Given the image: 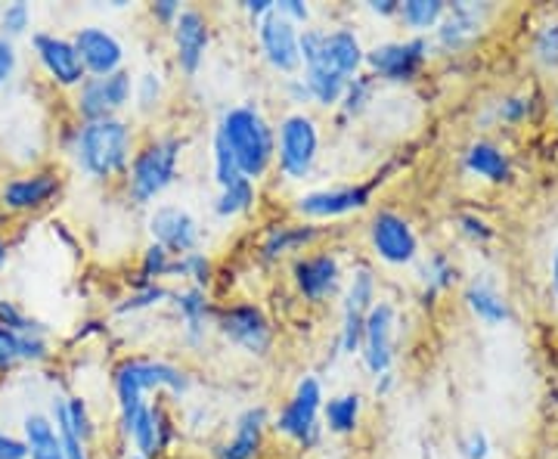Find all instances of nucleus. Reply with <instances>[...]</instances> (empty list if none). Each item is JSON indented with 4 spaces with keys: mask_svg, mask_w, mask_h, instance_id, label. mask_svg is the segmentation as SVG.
I'll return each instance as SVG.
<instances>
[{
    "mask_svg": "<svg viewBox=\"0 0 558 459\" xmlns=\"http://www.w3.org/2000/svg\"><path fill=\"white\" fill-rule=\"evenodd\" d=\"M376 301H379V277L373 274V267L360 264L341 289V326L339 339H336L341 354H348V358L360 354L366 317L376 307Z\"/></svg>",
    "mask_w": 558,
    "mask_h": 459,
    "instance_id": "6e6552de",
    "label": "nucleus"
},
{
    "mask_svg": "<svg viewBox=\"0 0 558 459\" xmlns=\"http://www.w3.org/2000/svg\"><path fill=\"white\" fill-rule=\"evenodd\" d=\"M215 329L227 345L240 348L242 354L255 360H267L274 354L277 345V329L270 317L264 314V307L255 301H233L218 307V319Z\"/></svg>",
    "mask_w": 558,
    "mask_h": 459,
    "instance_id": "0eeeda50",
    "label": "nucleus"
},
{
    "mask_svg": "<svg viewBox=\"0 0 558 459\" xmlns=\"http://www.w3.org/2000/svg\"><path fill=\"white\" fill-rule=\"evenodd\" d=\"M277 13L282 20L292 22V25H299V28H307L311 20H314V10H311V3H304V0H279Z\"/></svg>",
    "mask_w": 558,
    "mask_h": 459,
    "instance_id": "3c124183",
    "label": "nucleus"
},
{
    "mask_svg": "<svg viewBox=\"0 0 558 459\" xmlns=\"http://www.w3.org/2000/svg\"><path fill=\"white\" fill-rule=\"evenodd\" d=\"M28 28H32V7L28 3L16 0V3H7L0 10V35L3 38H20Z\"/></svg>",
    "mask_w": 558,
    "mask_h": 459,
    "instance_id": "c03bdc74",
    "label": "nucleus"
},
{
    "mask_svg": "<svg viewBox=\"0 0 558 459\" xmlns=\"http://www.w3.org/2000/svg\"><path fill=\"white\" fill-rule=\"evenodd\" d=\"M323 403H326V391L323 382L314 373H304L289 400L277 410V416L270 422V428L279 438L292 440L301 450H314L323 440Z\"/></svg>",
    "mask_w": 558,
    "mask_h": 459,
    "instance_id": "39448f33",
    "label": "nucleus"
},
{
    "mask_svg": "<svg viewBox=\"0 0 558 459\" xmlns=\"http://www.w3.org/2000/svg\"><path fill=\"white\" fill-rule=\"evenodd\" d=\"M444 16H447L444 0H400L398 22L416 38H425V32L438 28Z\"/></svg>",
    "mask_w": 558,
    "mask_h": 459,
    "instance_id": "473e14b6",
    "label": "nucleus"
},
{
    "mask_svg": "<svg viewBox=\"0 0 558 459\" xmlns=\"http://www.w3.org/2000/svg\"><path fill=\"white\" fill-rule=\"evenodd\" d=\"M137 153V131L134 121L106 119L78 124L72 134V159L84 178L97 183H112L124 180L131 159Z\"/></svg>",
    "mask_w": 558,
    "mask_h": 459,
    "instance_id": "f257e3e1",
    "label": "nucleus"
},
{
    "mask_svg": "<svg viewBox=\"0 0 558 459\" xmlns=\"http://www.w3.org/2000/svg\"><path fill=\"white\" fill-rule=\"evenodd\" d=\"M258 205V183L248 178L233 180L230 186H220L218 196L211 202V212L223 220H233L242 218V215H248L252 208Z\"/></svg>",
    "mask_w": 558,
    "mask_h": 459,
    "instance_id": "7c9ffc66",
    "label": "nucleus"
},
{
    "mask_svg": "<svg viewBox=\"0 0 558 459\" xmlns=\"http://www.w3.org/2000/svg\"><path fill=\"white\" fill-rule=\"evenodd\" d=\"M366 240H369L373 255L388 267H410L418 261L416 227L398 208H388V205L376 208L366 224Z\"/></svg>",
    "mask_w": 558,
    "mask_h": 459,
    "instance_id": "1a4fd4ad",
    "label": "nucleus"
},
{
    "mask_svg": "<svg viewBox=\"0 0 558 459\" xmlns=\"http://www.w3.org/2000/svg\"><path fill=\"white\" fill-rule=\"evenodd\" d=\"M376 90H379V81L373 78L369 72H360L357 78L348 81V87H344V97H341V102H339L341 121L360 119V116L369 109V102L376 100Z\"/></svg>",
    "mask_w": 558,
    "mask_h": 459,
    "instance_id": "72a5a7b5",
    "label": "nucleus"
},
{
    "mask_svg": "<svg viewBox=\"0 0 558 459\" xmlns=\"http://www.w3.org/2000/svg\"><path fill=\"white\" fill-rule=\"evenodd\" d=\"M360 416H363L360 391H341L323 403V428L336 438H351L360 428Z\"/></svg>",
    "mask_w": 558,
    "mask_h": 459,
    "instance_id": "cd10ccee",
    "label": "nucleus"
},
{
    "mask_svg": "<svg viewBox=\"0 0 558 459\" xmlns=\"http://www.w3.org/2000/svg\"><path fill=\"white\" fill-rule=\"evenodd\" d=\"M274 10H277V0H245V3H242V13L252 20V25H258V22L264 20V16H270Z\"/></svg>",
    "mask_w": 558,
    "mask_h": 459,
    "instance_id": "4d7b16f0",
    "label": "nucleus"
},
{
    "mask_svg": "<svg viewBox=\"0 0 558 459\" xmlns=\"http://www.w3.org/2000/svg\"><path fill=\"white\" fill-rule=\"evenodd\" d=\"M462 165L469 174L487 180V183H509V178H512V161L506 156V149L494 141L469 143Z\"/></svg>",
    "mask_w": 558,
    "mask_h": 459,
    "instance_id": "bb28decb",
    "label": "nucleus"
},
{
    "mask_svg": "<svg viewBox=\"0 0 558 459\" xmlns=\"http://www.w3.org/2000/svg\"><path fill=\"white\" fill-rule=\"evenodd\" d=\"M211 174H215V183L220 186H230L233 180L242 178L240 165L233 159V153H230V146L220 141L218 134L211 137Z\"/></svg>",
    "mask_w": 558,
    "mask_h": 459,
    "instance_id": "79ce46f5",
    "label": "nucleus"
},
{
    "mask_svg": "<svg viewBox=\"0 0 558 459\" xmlns=\"http://www.w3.org/2000/svg\"><path fill=\"white\" fill-rule=\"evenodd\" d=\"M171 47H174V65L180 75L196 78L211 47V20L202 7L180 10L178 22L171 25Z\"/></svg>",
    "mask_w": 558,
    "mask_h": 459,
    "instance_id": "dca6fc26",
    "label": "nucleus"
},
{
    "mask_svg": "<svg viewBox=\"0 0 558 459\" xmlns=\"http://www.w3.org/2000/svg\"><path fill=\"white\" fill-rule=\"evenodd\" d=\"M366 10H369L373 16H379V20H398L400 0H369Z\"/></svg>",
    "mask_w": 558,
    "mask_h": 459,
    "instance_id": "13d9d810",
    "label": "nucleus"
},
{
    "mask_svg": "<svg viewBox=\"0 0 558 459\" xmlns=\"http://www.w3.org/2000/svg\"><path fill=\"white\" fill-rule=\"evenodd\" d=\"M534 60L546 72H558V20L546 22L534 35Z\"/></svg>",
    "mask_w": 558,
    "mask_h": 459,
    "instance_id": "37998d69",
    "label": "nucleus"
},
{
    "mask_svg": "<svg viewBox=\"0 0 558 459\" xmlns=\"http://www.w3.org/2000/svg\"><path fill=\"white\" fill-rule=\"evenodd\" d=\"M134 106V75L131 69H121L116 75H102L90 78L75 90V116L81 124L87 121H106L121 119V112Z\"/></svg>",
    "mask_w": 558,
    "mask_h": 459,
    "instance_id": "f8f14e48",
    "label": "nucleus"
},
{
    "mask_svg": "<svg viewBox=\"0 0 558 459\" xmlns=\"http://www.w3.org/2000/svg\"><path fill=\"white\" fill-rule=\"evenodd\" d=\"M22 440L28 447V459H65L57 422L44 413H32L22 422Z\"/></svg>",
    "mask_w": 558,
    "mask_h": 459,
    "instance_id": "c85d7f7f",
    "label": "nucleus"
},
{
    "mask_svg": "<svg viewBox=\"0 0 558 459\" xmlns=\"http://www.w3.org/2000/svg\"><path fill=\"white\" fill-rule=\"evenodd\" d=\"M165 301H171V289L168 286H143V289H131L124 299L116 304V314L119 317H128V314H140V311H153V307H159Z\"/></svg>",
    "mask_w": 558,
    "mask_h": 459,
    "instance_id": "ea45409f",
    "label": "nucleus"
},
{
    "mask_svg": "<svg viewBox=\"0 0 558 459\" xmlns=\"http://www.w3.org/2000/svg\"><path fill=\"white\" fill-rule=\"evenodd\" d=\"M16 65H20V53H16V44L10 38L0 35V87L16 75Z\"/></svg>",
    "mask_w": 558,
    "mask_h": 459,
    "instance_id": "864d4df0",
    "label": "nucleus"
},
{
    "mask_svg": "<svg viewBox=\"0 0 558 459\" xmlns=\"http://www.w3.org/2000/svg\"><path fill=\"white\" fill-rule=\"evenodd\" d=\"M457 224H459V233H462V237H469L472 242L494 240V227H490L484 218H478V215H469V212H465V215H459Z\"/></svg>",
    "mask_w": 558,
    "mask_h": 459,
    "instance_id": "8fccbe9b",
    "label": "nucleus"
},
{
    "mask_svg": "<svg viewBox=\"0 0 558 459\" xmlns=\"http://www.w3.org/2000/svg\"><path fill=\"white\" fill-rule=\"evenodd\" d=\"M323 240V224L311 220H286L270 224L258 242V258L264 264H277L282 258H299L311 245Z\"/></svg>",
    "mask_w": 558,
    "mask_h": 459,
    "instance_id": "412c9836",
    "label": "nucleus"
},
{
    "mask_svg": "<svg viewBox=\"0 0 558 459\" xmlns=\"http://www.w3.org/2000/svg\"><path fill=\"white\" fill-rule=\"evenodd\" d=\"M174 270V255L168 249H161L156 242H149L143 252H140V267H137V280H134V289H143V286H156L165 277H171Z\"/></svg>",
    "mask_w": 558,
    "mask_h": 459,
    "instance_id": "f704fd0d",
    "label": "nucleus"
},
{
    "mask_svg": "<svg viewBox=\"0 0 558 459\" xmlns=\"http://www.w3.org/2000/svg\"><path fill=\"white\" fill-rule=\"evenodd\" d=\"M267 407H245L236 422L230 438L220 440L215 447V459H258L260 447H264V435H267Z\"/></svg>",
    "mask_w": 558,
    "mask_h": 459,
    "instance_id": "b1692460",
    "label": "nucleus"
},
{
    "mask_svg": "<svg viewBox=\"0 0 558 459\" xmlns=\"http://www.w3.org/2000/svg\"><path fill=\"white\" fill-rule=\"evenodd\" d=\"M215 134L230 146L242 178L258 183L277 168V124H270L258 102H240L223 109Z\"/></svg>",
    "mask_w": 558,
    "mask_h": 459,
    "instance_id": "f03ea898",
    "label": "nucleus"
},
{
    "mask_svg": "<svg viewBox=\"0 0 558 459\" xmlns=\"http://www.w3.org/2000/svg\"><path fill=\"white\" fill-rule=\"evenodd\" d=\"M549 286H553V292L558 295V245L553 249V258H549Z\"/></svg>",
    "mask_w": 558,
    "mask_h": 459,
    "instance_id": "052dcab7",
    "label": "nucleus"
},
{
    "mask_svg": "<svg viewBox=\"0 0 558 459\" xmlns=\"http://www.w3.org/2000/svg\"><path fill=\"white\" fill-rule=\"evenodd\" d=\"M289 277L299 299L307 304H323V301L336 299L344 289V267L332 249H317V252H304L299 258H292Z\"/></svg>",
    "mask_w": 558,
    "mask_h": 459,
    "instance_id": "ddd939ff",
    "label": "nucleus"
},
{
    "mask_svg": "<svg viewBox=\"0 0 558 459\" xmlns=\"http://www.w3.org/2000/svg\"><path fill=\"white\" fill-rule=\"evenodd\" d=\"M311 65H326V69L339 72L341 78L351 81L366 69V47H363L357 32L348 25L323 28V50H319V60L311 62Z\"/></svg>",
    "mask_w": 558,
    "mask_h": 459,
    "instance_id": "5701e85b",
    "label": "nucleus"
},
{
    "mask_svg": "<svg viewBox=\"0 0 558 459\" xmlns=\"http://www.w3.org/2000/svg\"><path fill=\"white\" fill-rule=\"evenodd\" d=\"M62 193V178L57 171H32L0 183V205L16 215H32L57 202Z\"/></svg>",
    "mask_w": 558,
    "mask_h": 459,
    "instance_id": "aec40b11",
    "label": "nucleus"
},
{
    "mask_svg": "<svg viewBox=\"0 0 558 459\" xmlns=\"http://www.w3.org/2000/svg\"><path fill=\"white\" fill-rule=\"evenodd\" d=\"M432 57V40L428 38H398L376 44L366 50V72L385 84H413L422 75Z\"/></svg>",
    "mask_w": 558,
    "mask_h": 459,
    "instance_id": "9d476101",
    "label": "nucleus"
},
{
    "mask_svg": "<svg viewBox=\"0 0 558 459\" xmlns=\"http://www.w3.org/2000/svg\"><path fill=\"white\" fill-rule=\"evenodd\" d=\"M282 97H286V102H292V106H295V112H307V106H314V100H311V90H307V84H304L301 75L282 81Z\"/></svg>",
    "mask_w": 558,
    "mask_h": 459,
    "instance_id": "603ef678",
    "label": "nucleus"
},
{
    "mask_svg": "<svg viewBox=\"0 0 558 459\" xmlns=\"http://www.w3.org/2000/svg\"><path fill=\"white\" fill-rule=\"evenodd\" d=\"M32 50H35V60L44 69V75L60 90H78L87 81V69H84L72 38H62L57 32H38V35H32Z\"/></svg>",
    "mask_w": 558,
    "mask_h": 459,
    "instance_id": "f3484780",
    "label": "nucleus"
},
{
    "mask_svg": "<svg viewBox=\"0 0 558 459\" xmlns=\"http://www.w3.org/2000/svg\"><path fill=\"white\" fill-rule=\"evenodd\" d=\"M72 44L78 50L81 62L87 69L90 78H102V75H116L124 69V44L116 32H109L106 25H81L72 35Z\"/></svg>",
    "mask_w": 558,
    "mask_h": 459,
    "instance_id": "6ab92c4d",
    "label": "nucleus"
},
{
    "mask_svg": "<svg viewBox=\"0 0 558 459\" xmlns=\"http://www.w3.org/2000/svg\"><path fill=\"white\" fill-rule=\"evenodd\" d=\"M379 180H363V183H344V186H323V190H307L295 196V215L311 224H326V220L348 218L366 212L373 205Z\"/></svg>",
    "mask_w": 558,
    "mask_h": 459,
    "instance_id": "9b49d317",
    "label": "nucleus"
},
{
    "mask_svg": "<svg viewBox=\"0 0 558 459\" xmlns=\"http://www.w3.org/2000/svg\"><path fill=\"white\" fill-rule=\"evenodd\" d=\"M190 373L159 358H124L112 373V388H116V403H119V428L128 438L131 425L149 407L146 395L149 391H171V395H186L190 391Z\"/></svg>",
    "mask_w": 558,
    "mask_h": 459,
    "instance_id": "7ed1b4c3",
    "label": "nucleus"
},
{
    "mask_svg": "<svg viewBox=\"0 0 558 459\" xmlns=\"http://www.w3.org/2000/svg\"><path fill=\"white\" fill-rule=\"evenodd\" d=\"M398 304L388 299L376 301V307L366 317V329H363V345H360V360L369 370V376L379 379L381 373H391L395 360H398Z\"/></svg>",
    "mask_w": 558,
    "mask_h": 459,
    "instance_id": "4468645a",
    "label": "nucleus"
},
{
    "mask_svg": "<svg viewBox=\"0 0 558 459\" xmlns=\"http://www.w3.org/2000/svg\"><path fill=\"white\" fill-rule=\"evenodd\" d=\"M301 78L311 90V100L319 109H339L341 97H344V87H348V78H341L339 72L326 69V65H307L301 69Z\"/></svg>",
    "mask_w": 558,
    "mask_h": 459,
    "instance_id": "2f4dec72",
    "label": "nucleus"
},
{
    "mask_svg": "<svg viewBox=\"0 0 558 459\" xmlns=\"http://www.w3.org/2000/svg\"><path fill=\"white\" fill-rule=\"evenodd\" d=\"M22 363V336L0 326V373H10Z\"/></svg>",
    "mask_w": 558,
    "mask_h": 459,
    "instance_id": "49530a36",
    "label": "nucleus"
},
{
    "mask_svg": "<svg viewBox=\"0 0 558 459\" xmlns=\"http://www.w3.org/2000/svg\"><path fill=\"white\" fill-rule=\"evenodd\" d=\"M171 277H178L186 286H199V289H208L215 282V261L208 258L205 252H190L183 258H174V270Z\"/></svg>",
    "mask_w": 558,
    "mask_h": 459,
    "instance_id": "e433bc0d",
    "label": "nucleus"
},
{
    "mask_svg": "<svg viewBox=\"0 0 558 459\" xmlns=\"http://www.w3.org/2000/svg\"><path fill=\"white\" fill-rule=\"evenodd\" d=\"M165 100V75L159 69H146L134 78V109L140 116H156Z\"/></svg>",
    "mask_w": 558,
    "mask_h": 459,
    "instance_id": "c9c22d12",
    "label": "nucleus"
},
{
    "mask_svg": "<svg viewBox=\"0 0 558 459\" xmlns=\"http://www.w3.org/2000/svg\"><path fill=\"white\" fill-rule=\"evenodd\" d=\"M323 131L311 112H286L277 121V171L292 183H304L317 171Z\"/></svg>",
    "mask_w": 558,
    "mask_h": 459,
    "instance_id": "423d86ee",
    "label": "nucleus"
},
{
    "mask_svg": "<svg viewBox=\"0 0 558 459\" xmlns=\"http://www.w3.org/2000/svg\"><path fill=\"white\" fill-rule=\"evenodd\" d=\"M128 440L134 444V454L146 459L161 457V444H159V428H156V416H153V403L143 410L137 416V422L131 425L128 432Z\"/></svg>",
    "mask_w": 558,
    "mask_h": 459,
    "instance_id": "58836bf2",
    "label": "nucleus"
},
{
    "mask_svg": "<svg viewBox=\"0 0 558 459\" xmlns=\"http://www.w3.org/2000/svg\"><path fill=\"white\" fill-rule=\"evenodd\" d=\"M418 282H422V301L435 304L440 292L453 289L459 282V270L444 252H428V258L418 261Z\"/></svg>",
    "mask_w": 558,
    "mask_h": 459,
    "instance_id": "c756f323",
    "label": "nucleus"
},
{
    "mask_svg": "<svg viewBox=\"0 0 558 459\" xmlns=\"http://www.w3.org/2000/svg\"><path fill=\"white\" fill-rule=\"evenodd\" d=\"M0 326L20 333V336H47V326L40 319L28 317L16 301L0 299Z\"/></svg>",
    "mask_w": 558,
    "mask_h": 459,
    "instance_id": "a19ab883",
    "label": "nucleus"
},
{
    "mask_svg": "<svg viewBox=\"0 0 558 459\" xmlns=\"http://www.w3.org/2000/svg\"><path fill=\"white\" fill-rule=\"evenodd\" d=\"M462 301H465V307L472 311V317L481 319L484 326H502V323H509V319H512V307H509V301L499 295L494 282L481 280V277H475L472 282H465V289H462Z\"/></svg>",
    "mask_w": 558,
    "mask_h": 459,
    "instance_id": "a878e982",
    "label": "nucleus"
},
{
    "mask_svg": "<svg viewBox=\"0 0 558 459\" xmlns=\"http://www.w3.org/2000/svg\"><path fill=\"white\" fill-rule=\"evenodd\" d=\"M60 403L62 416L69 422V428H72V435L81 440V444H90V440L97 438V422L90 416V407H87V400L75 395V398H57Z\"/></svg>",
    "mask_w": 558,
    "mask_h": 459,
    "instance_id": "4c0bfd02",
    "label": "nucleus"
},
{
    "mask_svg": "<svg viewBox=\"0 0 558 459\" xmlns=\"http://www.w3.org/2000/svg\"><path fill=\"white\" fill-rule=\"evenodd\" d=\"M556 112H558V97H556Z\"/></svg>",
    "mask_w": 558,
    "mask_h": 459,
    "instance_id": "0e129e2a",
    "label": "nucleus"
},
{
    "mask_svg": "<svg viewBox=\"0 0 558 459\" xmlns=\"http://www.w3.org/2000/svg\"><path fill=\"white\" fill-rule=\"evenodd\" d=\"M149 242H156L161 249H168L174 258H183L190 252H199L202 245V227L196 215L183 205L174 202H159L149 218H146Z\"/></svg>",
    "mask_w": 558,
    "mask_h": 459,
    "instance_id": "2eb2a0df",
    "label": "nucleus"
},
{
    "mask_svg": "<svg viewBox=\"0 0 558 459\" xmlns=\"http://www.w3.org/2000/svg\"><path fill=\"white\" fill-rule=\"evenodd\" d=\"M180 10H183L180 0H156V3H149V16L159 22V25H168V28L178 22Z\"/></svg>",
    "mask_w": 558,
    "mask_h": 459,
    "instance_id": "5fc2aeb1",
    "label": "nucleus"
},
{
    "mask_svg": "<svg viewBox=\"0 0 558 459\" xmlns=\"http://www.w3.org/2000/svg\"><path fill=\"white\" fill-rule=\"evenodd\" d=\"M183 149H186V141L180 134H153L140 143L131 168L124 174L128 202H134L140 208L156 205V200H161L178 180Z\"/></svg>",
    "mask_w": 558,
    "mask_h": 459,
    "instance_id": "20e7f679",
    "label": "nucleus"
},
{
    "mask_svg": "<svg viewBox=\"0 0 558 459\" xmlns=\"http://www.w3.org/2000/svg\"><path fill=\"white\" fill-rule=\"evenodd\" d=\"M255 35H258V47L264 62L286 78H295L301 75V28L292 25L289 20H282L277 10L270 16L255 25Z\"/></svg>",
    "mask_w": 558,
    "mask_h": 459,
    "instance_id": "a211bd4d",
    "label": "nucleus"
},
{
    "mask_svg": "<svg viewBox=\"0 0 558 459\" xmlns=\"http://www.w3.org/2000/svg\"><path fill=\"white\" fill-rule=\"evenodd\" d=\"M0 459H28L25 440L16 438V435H7V432L0 428Z\"/></svg>",
    "mask_w": 558,
    "mask_h": 459,
    "instance_id": "6e6d98bb",
    "label": "nucleus"
},
{
    "mask_svg": "<svg viewBox=\"0 0 558 459\" xmlns=\"http://www.w3.org/2000/svg\"><path fill=\"white\" fill-rule=\"evenodd\" d=\"M124 459H146V457H140V454H128V457Z\"/></svg>",
    "mask_w": 558,
    "mask_h": 459,
    "instance_id": "e2e57ef3",
    "label": "nucleus"
},
{
    "mask_svg": "<svg viewBox=\"0 0 558 459\" xmlns=\"http://www.w3.org/2000/svg\"><path fill=\"white\" fill-rule=\"evenodd\" d=\"M484 16H487V7L481 3H447V16L435 28V44L447 53H459L472 47L481 35Z\"/></svg>",
    "mask_w": 558,
    "mask_h": 459,
    "instance_id": "393cba45",
    "label": "nucleus"
},
{
    "mask_svg": "<svg viewBox=\"0 0 558 459\" xmlns=\"http://www.w3.org/2000/svg\"><path fill=\"white\" fill-rule=\"evenodd\" d=\"M171 307L178 314L186 345H193V348L205 345L208 333L215 329V319H218V307L208 295V289H199V286L171 289Z\"/></svg>",
    "mask_w": 558,
    "mask_h": 459,
    "instance_id": "4be33fe9",
    "label": "nucleus"
},
{
    "mask_svg": "<svg viewBox=\"0 0 558 459\" xmlns=\"http://www.w3.org/2000/svg\"><path fill=\"white\" fill-rule=\"evenodd\" d=\"M457 450L462 459H487L490 457V438H487V432L484 428H469V432H462L457 440Z\"/></svg>",
    "mask_w": 558,
    "mask_h": 459,
    "instance_id": "a18cd8bd",
    "label": "nucleus"
},
{
    "mask_svg": "<svg viewBox=\"0 0 558 459\" xmlns=\"http://www.w3.org/2000/svg\"><path fill=\"white\" fill-rule=\"evenodd\" d=\"M7 261H10V245H7V240L0 237V270L7 267Z\"/></svg>",
    "mask_w": 558,
    "mask_h": 459,
    "instance_id": "680f3d73",
    "label": "nucleus"
},
{
    "mask_svg": "<svg viewBox=\"0 0 558 459\" xmlns=\"http://www.w3.org/2000/svg\"><path fill=\"white\" fill-rule=\"evenodd\" d=\"M53 422H57V428H60L65 459H90V454H87V444H81V440L72 435V428H69L65 416H62V410H60V403H57V400H53Z\"/></svg>",
    "mask_w": 558,
    "mask_h": 459,
    "instance_id": "de8ad7c7",
    "label": "nucleus"
},
{
    "mask_svg": "<svg viewBox=\"0 0 558 459\" xmlns=\"http://www.w3.org/2000/svg\"><path fill=\"white\" fill-rule=\"evenodd\" d=\"M531 116V100L527 97H506V100H499L497 106V119L502 124H521V121Z\"/></svg>",
    "mask_w": 558,
    "mask_h": 459,
    "instance_id": "09e8293b",
    "label": "nucleus"
},
{
    "mask_svg": "<svg viewBox=\"0 0 558 459\" xmlns=\"http://www.w3.org/2000/svg\"><path fill=\"white\" fill-rule=\"evenodd\" d=\"M395 385H398V376H395V370H391V373H381L379 379H376V385H373V391H376V398H385Z\"/></svg>",
    "mask_w": 558,
    "mask_h": 459,
    "instance_id": "bf43d9fd",
    "label": "nucleus"
}]
</instances>
